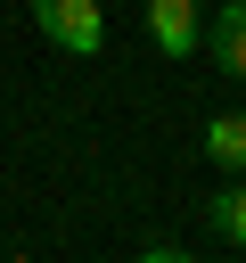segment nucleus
<instances>
[{"label": "nucleus", "instance_id": "obj_4", "mask_svg": "<svg viewBox=\"0 0 246 263\" xmlns=\"http://www.w3.org/2000/svg\"><path fill=\"white\" fill-rule=\"evenodd\" d=\"M205 156L221 173H246V115H213L205 123Z\"/></svg>", "mask_w": 246, "mask_h": 263}, {"label": "nucleus", "instance_id": "obj_5", "mask_svg": "<svg viewBox=\"0 0 246 263\" xmlns=\"http://www.w3.org/2000/svg\"><path fill=\"white\" fill-rule=\"evenodd\" d=\"M213 238H221V247H246V181L213 189Z\"/></svg>", "mask_w": 246, "mask_h": 263}, {"label": "nucleus", "instance_id": "obj_2", "mask_svg": "<svg viewBox=\"0 0 246 263\" xmlns=\"http://www.w3.org/2000/svg\"><path fill=\"white\" fill-rule=\"evenodd\" d=\"M148 41L164 58H197L205 41V0H148Z\"/></svg>", "mask_w": 246, "mask_h": 263}, {"label": "nucleus", "instance_id": "obj_1", "mask_svg": "<svg viewBox=\"0 0 246 263\" xmlns=\"http://www.w3.org/2000/svg\"><path fill=\"white\" fill-rule=\"evenodd\" d=\"M33 25H41V41H57L66 58H98V41H107L98 0H33Z\"/></svg>", "mask_w": 246, "mask_h": 263}, {"label": "nucleus", "instance_id": "obj_3", "mask_svg": "<svg viewBox=\"0 0 246 263\" xmlns=\"http://www.w3.org/2000/svg\"><path fill=\"white\" fill-rule=\"evenodd\" d=\"M213 66L246 82V0H221L213 8Z\"/></svg>", "mask_w": 246, "mask_h": 263}]
</instances>
